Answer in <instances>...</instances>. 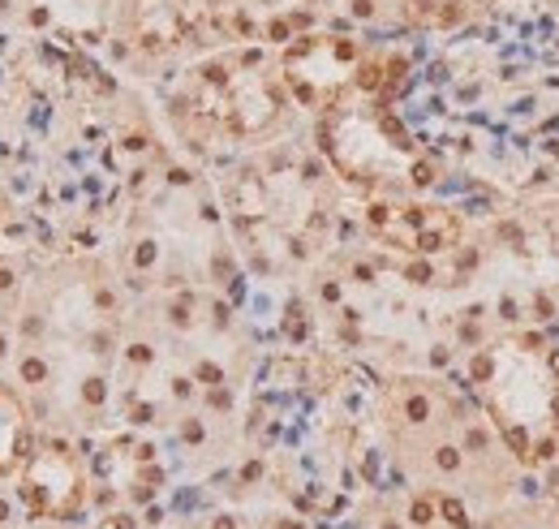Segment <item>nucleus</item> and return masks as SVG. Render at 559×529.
<instances>
[{"label":"nucleus","mask_w":559,"mask_h":529,"mask_svg":"<svg viewBox=\"0 0 559 529\" xmlns=\"http://www.w3.org/2000/svg\"><path fill=\"white\" fill-rule=\"evenodd\" d=\"M413 521H422V525H426V521H430V508H426V503H417V508H413Z\"/></svg>","instance_id":"nucleus-3"},{"label":"nucleus","mask_w":559,"mask_h":529,"mask_svg":"<svg viewBox=\"0 0 559 529\" xmlns=\"http://www.w3.org/2000/svg\"><path fill=\"white\" fill-rule=\"evenodd\" d=\"M26 452V422H22V405L0 387V473H13L17 456Z\"/></svg>","instance_id":"nucleus-2"},{"label":"nucleus","mask_w":559,"mask_h":529,"mask_svg":"<svg viewBox=\"0 0 559 529\" xmlns=\"http://www.w3.org/2000/svg\"><path fill=\"white\" fill-rule=\"evenodd\" d=\"M26 495H31V508L43 516H69L73 503H78V478L69 461L61 456H39L26 473Z\"/></svg>","instance_id":"nucleus-1"}]
</instances>
